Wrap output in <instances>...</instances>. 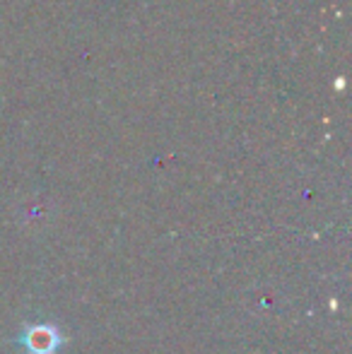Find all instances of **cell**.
Segmentation results:
<instances>
[{
  "mask_svg": "<svg viewBox=\"0 0 352 354\" xmlns=\"http://www.w3.org/2000/svg\"><path fill=\"white\" fill-rule=\"evenodd\" d=\"M22 345L27 354H56L58 345H61V333L53 323L29 326L22 335Z\"/></svg>",
  "mask_w": 352,
  "mask_h": 354,
  "instance_id": "obj_1",
  "label": "cell"
}]
</instances>
